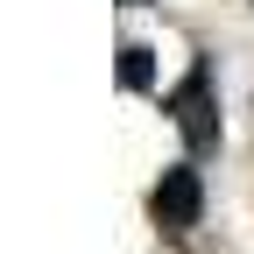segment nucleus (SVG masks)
<instances>
[{
	"mask_svg": "<svg viewBox=\"0 0 254 254\" xmlns=\"http://www.w3.org/2000/svg\"><path fill=\"white\" fill-rule=\"evenodd\" d=\"M148 219H155V233H163V240H190V226L205 219V184H198V170H190V163H170L163 177H155Z\"/></svg>",
	"mask_w": 254,
	"mask_h": 254,
	"instance_id": "2",
	"label": "nucleus"
},
{
	"mask_svg": "<svg viewBox=\"0 0 254 254\" xmlns=\"http://www.w3.org/2000/svg\"><path fill=\"white\" fill-rule=\"evenodd\" d=\"M120 85H127V92H148V85H155V57H148L141 43L120 50Z\"/></svg>",
	"mask_w": 254,
	"mask_h": 254,
	"instance_id": "3",
	"label": "nucleus"
},
{
	"mask_svg": "<svg viewBox=\"0 0 254 254\" xmlns=\"http://www.w3.org/2000/svg\"><path fill=\"white\" fill-rule=\"evenodd\" d=\"M127 7H141V0H127Z\"/></svg>",
	"mask_w": 254,
	"mask_h": 254,
	"instance_id": "4",
	"label": "nucleus"
},
{
	"mask_svg": "<svg viewBox=\"0 0 254 254\" xmlns=\"http://www.w3.org/2000/svg\"><path fill=\"white\" fill-rule=\"evenodd\" d=\"M163 113L177 120V134H184V148H190V155L219 148V99H212V64H205V57L184 71V85L163 99Z\"/></svg>",
	"mask_w": 254,
	"mask_h": 254,
	"instance_id": "1",
	"label": "nucleus"
}]
</instances>
